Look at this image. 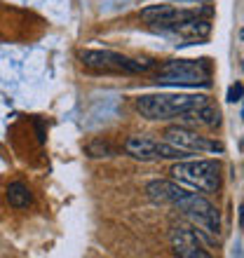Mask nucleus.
Returning a JSON list of instances; mask_svg holds the SVG:
<instances>
[{"label": "nucleus", "mask_w": 244, "mask_h": 258, "mask_svg": "<svg viewBox=\"0 0 244 258\" xmlns=\"http://www.w3.org/2000/svg\"><path fill=\"white\" fill-rule=\"evenodd\" d=\"M209 103L204 94H143L134 101L136 110L146 120H171V117H183L188 110Z\"/></svg>", "instance_id": "obj_1"}, {"label": "nucleus", "mask_w": 244, "mask_h": 258, "mask_svg": "<svg viewBox=\"0 0 244 258\" xmlns=\"http://www.w3.org/2000/svg\"><path fill=\"white\" fill-rule=\"evenodd\" d=\"M153 82L167 87H209L211 63L209 59H171L157 68Z\"/></svg>", "instance_id": "obj_2"}, {"label": "nucleus", "mask_w": 244, "mask_h": 258, "mask_svg": "<svg viewBox=\"0 0 244 258\" xmlns=\"http://www.w3.org/2000/svg\"><path fill=\"white\" fill-rule=\"evenodd\" d=\"M169 174L176 183L190 185L204 195L221 190V162L216 160H176Z\"/></svg>", "instance_id": "obj_3"}, {"label": "nucleus", "mask_w": 244, "mask_h": 258, "mask_svg": "<svg viewBox=\"0 0 244 258\" xmlns=\"http://www.w3.org/2000/svg\"><path fill=\"white\" fill-rule=\"evenodd\" d=\"M80 61L99 73H150L157 68L155 59H132L113 49H85L80 52Z\"/></svg>", "instance_id": "obj_4"}, {"label": "nucleus", "mask_w": 244, "mask_h": 258, "mask_svg": "<svg viewBox=\"0 0 244 258\" xmlns=\"http://www.w3.org/2000/svg\"><path fill=\"white\" fill-rule=\"evenodd\" d=\"M171 207H176L195 228H200V230L211 235V237H216L218 232H221V216H218V209L202 195V192L183 190Z\"/></svg>", "instance_id": "obj_5"}, {"label": "nucleus", "mask_w": 244, "mask_h": 258, "mask_svg": "<svg viewBox=\"0 0 244 258\" xmlns=\"http://www.w3.org/2000/svg\"><path fill=\"white\" fill-rule=\"evenodd\" d=\"M125 150H127V155H132L134 160H141V162H157V160L176 162V160L188 157L186 150L176 148L167 139L157 141V139H150V136H129L127 143H125Z\"/></svg>", "instance_id": "obj_6"}, {"label": "nucleus", "mask_w": 244, "mask_h": 258, "mask_svg": "<svg viewBox=\"0 0 244 258\" xmlns=\"http://www.w3.org/2000/svg\"><path fill=\"white\" fill-rule=\"evenodd\" d=\"M164 139L169 143H174L176 148L186 150V153H197V155H202V153H223V146L209 136H202L197 134L195 129L190 127H167L164 132Z\"/></svg>", "instance_id": "obj_7"}, {"label": "nucleus", "mask_w": 244, "mask_h": 258, "mask_svg": "<svg viewBox=\"0 0 244 258\" xmlns=\"http://www.w3.org/2000/svg\"><path fill=\"white\" fill-rule=\"evenodd\" d=\"M211 10H181V7L174 5H150L146 10H141V21L150 24V26L160 28V31H169L171 26H176L186 19H193V17H207Z\"/></svg>", "instance_id": "obj_8"}, {"label": "nucleus", "mask_w": 244, "mask_h": 258, "mask_svg": "<svg viewBox=\"0 0 244 258\" xmlns=\"http://www.w3.org/2000/svg\"><path fill=\"white\" fill-rule=\"evenodd\" d=\"M171 249L181 258H209V251L202 246L197 230H193L188 225L171 228Z\"/></svg>", "instance_id": "obj_9"}, {"label": "nucleus", "mask_w": 244, "mask_h": 258, "mask_svg": "<svg viewBox=\"0 0 244 258\" xmlns=\"http://www.w3.org/2000/svg\"><path fill=\"white\" fill-rule=\"evenodd\" d=\"M167 33L181 35V38H186L190 42H202L211 35V21L200 14V17H193V19H186L181 24H176V26H171Z\"/></svg>", "instance_id": "obj_10"}, {"label": "nucleus", "mask_w": 244, "mask_h": 258, "mask_svg": "<svg viewBox=\"0 0 244 258\" xmlns=\"http://www.w3.org/2000/svg\"><path fill=\"white\" fill-rule=\"evenodd\" d=\"M183 190H186V188H183L181 183H176V181H150V183L146 185L148 197L157 204H174L176 197L181 195Z\"/></svg>", "instance_id": "obj_11"}, {"label": "nucleus", "mask_w": 244, "mask_h": 258, "mask_svg": "<svg viewBox=\"0 0 244 258\" xmlns=\"http://www.w3.org/2000/svg\"><path fill=\"white\" fill-rule=\"evenodd\" d=\"M183 120L188 124H197V127H218L221 124V110L214 108L211 103H204V106L188 110L183 115Z\"/></svg>", "instance_id": "obj_12"}, {"label": "nucleus", "mask_w": 244, "mask_h": 258, "mask_svg": "<svg viewBox=\"0 0 244 258\" xmlns=\"http://www.w3.org/2000/svg\"><path fill=\"white\" fill-rule=\"evenodd\" d=\"M7 202H10V207H14V209H26L28 204L33 202V195H31L26 183L14 181V183L7 185Z\"/></svg>", "instance_id": "obj_13"}, {"label": "nucleus", "mask_w": 244, "mask_h": 258, "mask_svg": "<svg viewBox=\"0 0 244 258\" xmlns=\"http://www.w3.org/2000/svg\"><path fill=\"white\" fill-rule=\"evenodd\" d=\"M85 153H87V157H92V160H101V157H115L117 155L115 146H110L108 141H101V139L89 141L87 146H85Z\"/></svg>", "instance_id": "obj_14"}, {"label": "nucleus", "mask_w": 244, "mask_h": 258, "mask_svg": "<svg viewBox=\"0 0 244 258\" xmlns=\"http://www.w3.org/2000/svg\"><path fill=\"white\" fill-rule=\"evenodd\" d=\"M225 99L230 103H237V101H242L244 99V85L239 80H235V85H230L228 87V94H225Z\"/></svg>", "instance_id": "obj_15"}, {"label": "nucleus", "mask_w": 244, "mask_h": 258, "mask_svg": "<svg viewBox=\"0 0 244 258\" xmlns=\"http://www.w3.org/2000/svg\"><path fill=\"white\" fill-rule=\"evenodd\" d=\"M174 3H209V0H174Z\"/></svg>", "instance_id": "obj_16"}, {"label": "nucleus", "mask_w": 244, "mask_h": 258, "mask_svg": "<svg viewBox=\"0 0 244 258\" xmlns=\"http://www.w3.org/2000/svg\"><path fill=\"white\" fill-rule=\"evenodd\" d=\"M242 38H244V28H242Z\"/></svg>", "instance_id": "obj_17"}, {"label": "nucleus", "mask_w": 244, "mask_h": 258, "mask_svg": "<svg viewBox=\"0 0 244 258\" xmlns=\"http://www.w3.org/2000/svg\"><path fill=\"white\" fill-rule=\"evenodd\" d=\"M242 120H244V110H242Z\"/></svg>", "instance_id": "obj_18"}]
</instances>
